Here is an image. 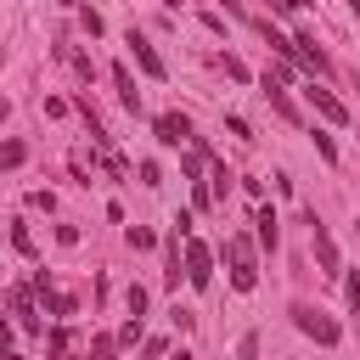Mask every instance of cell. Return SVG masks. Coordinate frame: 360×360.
<instances>
[{"mask_svg":"<svg viewBox=\"0 0 360 360\" xmlns=\"http://www.w3.org/2000/svg\"><path fill=\"white\" fill-rule=\"evenodd\" d=\"M225 259H231V287H236V292H253V287H259L253 242H248V236H225Z\"/></svg>","mask_w":360,"mask_h":360,"instance_id":"1","label":"cell"},{"mask_svg":"<svg viewBox=\"0 0 360 360\" xmlns=\"http://www.w3.org/2000/svg\"><path fill=\"white\" fill-rule=\"evenodd\" d=\"M292 326H298L304 338H315V343H326V349H332V343L343 338V326H338V321H332L326 309H315V304H292Z\"/></svg>","mask_w":360,"mask_h":360,"instance_id":"2","label":"cell"},{"mask_svg":"<svg viewBox=\"0 0 360 360\" xmlns=\"http://www.w3.org/2000/svg\"><path fill=\"white\" fill-rule=\"evenodd\" d=\"M309 219V242H315V259H321V276H343V259H338V242H332V231L315 219V208L304 214Z\"/></svg>","mask_w":360,"mask_h":360,"instance_id":"3","label":"cell"},{"mask_svg":"<svg viewBox=\"0 0 360 360\" xmlns=\"http://www.w3.org/2000/svg\"><path fill=\"white\" fill-rule=\"evenodd\" d=\"M186 281H191L197 292L214 287V253H208L202 242H186Z\"/></svg>","mask_w":360,"mask_h":360,"instance_id":"4","label":"cell"},{"mask_svg":"<svg viewBox=\"0 0 360 360\" xmlns=\"http://www.w3.org/2000/svg\"><path fill=\"white\" fill-rule=\"evenodd\" d=\"M129 51H135V68H141L146 79H163V73H169V68H163V56L152 51V39H146V34H135V28H129Z\"/></svg>","mask_w":360,"mask_h":360,"instance_id":"5","label":"cell"},{"mask_svg":"<svg viewBox=\"0 0 360 360\" xmlns=\"http://www.w3.org/2000/svg\"><path fill=\"white\" fill-rule=\"evenodd\" d=\"M152 129H158V141H163V146L191 141V118H186V112H158V124H152Z\"/></svg>","mask_w":360,"mask_h":360,"instance_id":"6","label":"cell"},{"mask_svg":"<svg viewBox=\"0 0 360 360\" xmlns=\"http://www.w3.org/2000/svg\"><path fill=\"white\" fill-rule=\"evenodd\" d=\"M292 56H298V62H304L309 73H326V68H332V62H326V51L315 45V34H309V28H304V34L292 39Z\"/></svg>","mask_w":360,"mask_h":360,"instance_id":"7","label":"cell"},{"mask_svg":"<svg viewBox=\"0 0 360 360\" xmlns=\"http://www.w3.org/2000/svg\"><path fill=\"white\" fill-rule=\"evenodd\" d=\"M304 96H309V101H315V112H321V118H326V124H349V107H343V101H338V96H332V90H321V84H309V90H304Z\"/></svg>","mask_w":360,"mask_h":360,"instance_id":"8","label":"cell"},{"mask_svg":"<svg viewBox=\"0 0 360 360\" xmlns=\"http://www.w3.org/2000/svg\"><path fill=\"white\" fill-rule=\"evenodd\" d=\"M163 264H169V270H163V281H169V287H180V276H186V270H180V225L163 236Z\"/></svg>","mask_w":360,"mask_h":360,"instance_id":"9","label":"cell"},{"mask_svg":"<svg viewBox=\"0 0 360 360\" xmlns=\"http://www.w3.org/2000/svg\"><path fill=\"white\" fill-rule=\"evenodd\" d=\"M11 315H17L28 332H39V315H34V287H11Z\"/></svg>","mask_w":360,"mask_h":360,"instance_id":"10","label":"cell"},{"mask_svg":"<svg viewBox=\"0 0 360 360\" xmlns=\"http://www.w3.org/2000/svg\"><path fill=\"white\" fill-rule=\"evenodd\" d=\"M264 101L287 118V124H298V107H292V96H287V84H276V79H264Z\"/></svg>","mask_w":360,"mask_h":360,"instance_id":"11","label":"cell"},{"mask_svg":"<svg viewBox=\"0 0 360 360\" xmlns=\"http://www.w3.org/2000/svg\"><path fill=\"white\" fill-rule=\"evenodd\" d=\"M112 84H118V101H124L129 112H141V90H135V79H129V68H112Z\"/></svg>","mask_w":360,"mask_h":360,"instance_id":"12","label":"cell"},{"mask_svg":"<svg viewBox=\"0 0 360 360\" xmlns=\"http://www.w3.org/2000/svg\"><path fill=\"white\" fill-rule=\"evenodd\" d=\"M253 225H259V242H264V248L276 253V242H281V231H276V208H270V202L259 208V219H253Z\"/></svg>","mask_w":360,"mask_h":360,"instance_id":"13","label":"cell"},{"mask_svg":"<svg viewBox=\"0 0 360 360\" xmlns=\"http://www.w3.org/2000/svg\"><path fill=\"white\" fill-rule=\"evenodd\" d=\"M22 158H28V146H22V141H0V169H17Z\"/></svg>","mask_w":360,"mask_h":360,"instance_id":"14","label":"cell"},{"mask_svg":"<svg viewBox=\"0 0 360 360\" xmlns=\"http://www.w3.org/2000/svg\"><path fill=\"white\" fill-rule=\"evenodd\" d=\"M259 34L270 39V51H276V56H292V39H287V34H276L270 22H259Z\"/></svg>","mask_w":360,"mask_h":360,"instance_id":"15","label":"cell"},{"mask_svg":"<svg viewBox=\"0 0 360 360\" xmlns=\"http://www.w3.org/2000/svg\"><path fill=\"white\" fill-rule=\"evenodd\" d=\"M309 135H315V152H321V158H326V163H338V141H332V135H326V129H309Z\"/></svg>","mask_w":360,"mask_h":360,"instance_id":"16","label":"cell"},{"mask_svg":"<svg viewBox=\"0 0 360 360\" xmlns=\"http://www.w3.org/2000/svg\"><path fill=\"white\" fill-rule=\"evenodd\" d=\"M225 79H236V84H248L253 73H248V62H242V56H225Z\"/></svg>","mask_w":360,"mask_h":360,"instance_id":"17","label":"cell"},{"mask_svg":"<svg viewBox=\"0 0 360 360\" xmlns=\"http://www.w3.org/2000/svg\"><path fill=\"white\" fill-rule=\"evenodd\" d=\"M163 354H169L163 338H141V360H163Z\"/></svg>","mask_w":360,"mask_h":360,"instance_id":"18","label":"cell"},{"mask_svg":"<svg viewBox=\"0 0 360 360\" xmlns=\"http://www.w3.org/2000/svg\"><path fill=\"white\" fill-rule=\"evenodd\" d=\"M112 349H118V338H107V332H101V338L90 343V360H112Z\"/></svg>","mask_w":360,"mask_h":360,"instance_id":"19","label":"cell"},{"mask_svg":"<svg viewBox=\"0 0 360 360\" xmlns=\"http://www.w3.org/2000/svg\"><path fill=\"white\" fill-rule=\"evenodd\" d=\"M79 22H84V34H90V39H96V34H101V28H107V22H101V11H90V6H84V11H79Z\"/></svg>","mask_w":360,"mask_h":360,"instance_id":"20","label":"cell"},{"mask_svg":"<svg viewBox=\"0 0 360 360\" xmlns=\"http://www.w3.org/2000/svg\"><path fill=\"white\" fill-rule=\"evenodd\" d=\"M118 343H141V315H129V321L118 326Z\"/></svg>","mask_w":360,"mask_h":360,"instance_id":"21","label":"cell"},{"mask_svg":"<svg viewBox=\"0 0 360 360\" xmlns=\"http://www.w3.org/2000/svg\"><path fill=\"white\" fill-rule=\"evenodd\" d=\"M11 242H17V253H34V236H28V225H11Z\"/></svg>","mask_w":360,"mask_h":360,"instance_id":"22","label":"cell"},{"mask_svg":"<svg viewBox=\"0 0 360 360\" xmlns=\"http://www.w3.org/2000/svg\"><path fill=\"white\" fill-rule=\"evenodd\" d=\"M129 248H135V253L152 248V231H146V225H129Z\"/></svg>","mask_w":360,"mask_h":360,"instance_id":"23","label":"cell"},{"mask_svg":"<svg viewBox=\"0 0 360 360\" xmlns=\"http://www.w3.org/2000/svg\"><path fill=\"white\" fill-rule=\"evenodd\" d=\"M236 360H259V338H253V332L236 343Z\"/></svg>","mask_w":360,"mask_h":360,"instance_id":"24","label":"cell"},{"mask_svg":"<svg viewBox=\"0 0 360 360\" xmlns=\"http://www.w3.org/2000/svg\"><path fill=\"white\" fill-rule=\"evenodd\" d=\"M349 309L360 315V270H349Z\"/></svg>","mask_w":360,"mask_h":360,"instance_id":"25","label":"cell"},{"mask_svg":"<svg viewBox=\"0 0 360 360\" xmlns=\"http://www.w3.org/2000/svg\"><path fill=\"white\" fill-rule=\"evenodd\" d=\"M51 354H56V360H73V354H68V332H56V338H51Z\"/></svg>","mask_w":360,"mask_h":360,"instance_id":"26","label":"cell"},{"mask_svg":"<svg viewBox=\"0 0 360 360\" xmlns=\"http://www.w3.org/2000/svg\"><path fill=\"white\" fill-rule=\"evenodd\" d=\"M270 11H281V17H292V11H298V0H270Z\"/></svg>","mask_w":360,"mask_h":360,"instance_id":"27","label":"cell"},{"mask_svg":"<svg viewBox=\"0 0 360 360\" xmlns=\"http://www.w3.org/2000/svg\"><path fill=\"white\" fill-rule=\"evenodd\" d=\"M6 338H11V321H6V315H0V349H6Z\"/></svg>","mask_w":360,"mask_h":360,"instance_id":"28","label":"cell"},{"mask_svg":"<svg viewBox=\"0 0 360 360\" xmlns=\"http://www.w3.org/2000/svg\"><path fill=\"white\" fill-rule=\"evenodd\" d=\"M225 11H231V17H242V0H225Z\"/></svg>","mask_w":360,"mask_h":360,"instance_id":"29","label":"cell"},{"mask_svg":"<svg viewBox=\"0 0 360 360\" xmlns=\"http://www.w3.org/2000/svg\"><path fill=\"white\" fill-rule=\"evenodd\" d=\"M0 360H22V354H11V349H0Z\"/></svg>","mask_w":360,"mask_h":360,"instance_id":"30","label":"cell"},{"mask_svg":"<svg viewBox=\"0 0 360 360\" xmlns=\"http://www.w3.org/2000/svg\"><path fill=\"white\" fill-rule=\"evenodd\" d=\"M169 360H191V354H186V349H180V354H169Z\"/></svg>","mask_w":360,"mask_h":360,"instance_id":"31","label":"cell"},{"mask_svg":"<svg viewBox=\"0 0 360 360\" xmlns=\"http://www.w3.org/2000/svg\"><path fill=\"white\" fill-rule=\"evenodd\" d=\"M163 6H180V0H163Z\"/></svg>","mask_w":360,"mask_h":360,"instance_id":"32","label":"cell"},{"mask_svg":"<svg viewBox=\"0 0 360 360\" xmlns=\"http://www.w3.org/2000/svg\"><path fill=\"white\" fill-rule=\"evenodd\" d=\"M62 6H79V0H62Z\"/></svg>","mask_w":360,"mask_h":360,"instance_id":"33","label":"cell"},{"mask_svg":"<svg viewBox=\"0 0 360 360\" xmlns=\"http://www.w3.org/2000/svg\"><path fill=\"white\" fill-rule=\"evenodd\" d=\"M0 118H6V101H0Z\"/></svg>","mask_w":360,"mask_h":360,"instance_id":"34","label":"cell"},{"mask_svg":"<svg viewBox=\"0 0 360 360\" xmlns=\"http://www.w3.org/2000/svg\"><path fill=\"white\" fill-rule=\"evenodd\" d=\"M354 225H360V219H354Z\"/></svg>","mask_w":360,"mask_h":360,"instance_id":"35","label":"cell"}]
</instances>
